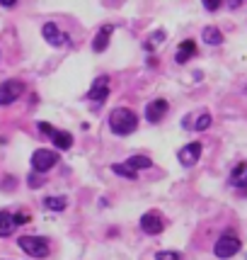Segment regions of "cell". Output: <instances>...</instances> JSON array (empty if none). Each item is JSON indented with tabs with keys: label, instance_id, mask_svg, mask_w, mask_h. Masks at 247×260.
<instances>
[{
	"label": "cell",
	"instance_id": "d4e9b609",
	"mask_svg": "<svg viewBox=\"0 0 247 260\" xmlns=\"http://www.w3.org/2000/svg\"><path fill=\"white\" fill-rule=\"evenodd\" d=\"M3 8H15V0H3Z\"/></svg>",
	"mask_w": 247,
	"mask_h": 260
},
{
	"label": "cell",
	"instance_id": "6da1fadb",
	"mask_svg": "<svg viewBox=\"0 0 247 260\" xmlns=\"http://www.w3.org/2000/svg\"><path fill=\"white\" fill-rule=\"evenodd\" d=\"M138 126V114L129 107H116L112 114H109V129H112L116 136H129L136 132Z\"/></svg>",
	"mask_w": 247,
	"mask_h": 260
},
{
	"label": "cell",
	"instance_id": "cb8c5ba5",
	"mask_svg": "<svg viewBox=\"0 0 247 260\" xmlns=\"http://www.w3.org/2000/svg\"><path fill=\"white\" fill-rule=\"evenodd\" d=\"M29 187H42V180L36 175H29Z\"/></svg>",
	"mask_w": 247,
	"mask_h": 260
},
{
	"label": "cell",
	"instance_id": "3957f363",
	"mask_svg": "<svg viewBox=\"0 0 247 260\" xmlns=\"http://www.w3.org/2000/svg\"><path fill=\"white\" fill-rule=\"evenodd\" d=\"M42 34H44L46 44H51L54 49H68V46H73L70 34H66L58 24H54V22H46L44 27H42Z\"/></svg>",
	"mask_w": 247,
	"mask_h": 260
},
{
	"label": "cell",
	"instance_id": "44dd1931",
	"mask_svg": "<svg viewBox=\"0 0 247 260\" xmlns=\"http://www.w3.org/2000/svg\"><path fill=\"white\" fill-rule=\"evenodd\" d=\"M155 260H182V253H177V250H157Z\"/></svg>",
	"mask_w": 247,
	"mask_h": 260
},
{
	"label": "cell",
	"instance_id": "ba28073f",
	"mask_svg": "<svg viewBox=\"0 0 247 260\" xmlns=\"http://www.w3.org/2000/svg\"><path fill=\"white\" fill-rule=\"evenodd\" d=\"M141 229H143V234H148V236H157V234L165 231V219H162L160 212H146V214L141 216Z\"/></svg>",
	"mask_w": 247,
	"mask_h": 260
},
{
	"label": "cell",
	"instance_id": "8fae6325",
	"mask_svg": "<svg viewBox=\"0 0 247 260\" xmlns=\"http://www.w3.org/2000/svg\"><path fill=\"white\" fill-rule=\"evenodd\" d=\"M168 110H170L168 100L157 98V100H153V102H150V105L146 107V119L150 122V124H157V122H162V119H165Z\"/></svg>",
	"mask_w": 247,
	"mask_h": 260
},
{
	"label": "cell",
	"instance_id": "2e32d148",
	"mask_svg": "<svg viewBox=\"0 0 247 260\" xmlns=\"http://www.w3.org/2000/svg\"><path fill=\"white\" fill-rule=\"evenodd\" d=\"M201 39L209 46H221V44H223V34H221V29H218V27H206V29L201 32Z\"/></svg>",
	"mask_w": 247,
	"mask_h": 260
},
{
	"label": "cell",
	"instance_id": "d6986e66",
	"mask_svg": "<svg viewBox=\"0 0 247 260\" xmlns=\"http://www.w3.org/2000/svg\"><path fill=\"white\" fill-rule=\"evenodd\" d=\"M126 166H129L131 170H136V173H138V170L150 168V166H153V160L148 158V156H131V158L126 160Z\"/></svg>",
	"mask_w": 247,
	"mask_h": 260
},
{
	"label": "cell",
	"instance_id": "8992f818",
	"mask_svg": "<svg viewBox=\"0 0 247 260\" xmlns=\"http://www.w3.org/2000/svg\"><path fill=\"white\" fill-rule=\"evenodd\" d=\"M109 76H97V78L92 80V88L90 92H88V100L92 102V105H102V102L109 98Z\"/></svg>",
	"mask_w": 247,
	"mask_h": 260
},
{
	"label": "cell",
	"instance_id": "9a60e30c",
	"mask_svg": "<svg viewBox=\"0 0 247 260\" xmlns=\"http://www.w3.org/2000/svg\"><path fill=\"white\" fill-rule=\"evenodd\" d=\"M15 229H17V224H15V214L5 212V209H0V238L10 236Z\"/></svg>",
	"mask_w": 247,
	"mask_h": 260
},
{
	"label": "cell",
	"instance_id": "ac0fdd59",
	"mask_svg": "<svg viewBox=\"0 0 247 260\" xmlns=\"http://www.w3.org/2000/svg\"><path fill=\"white\" fill-rule=\"evenodd\" d=\"M68 204V197H63V194H56V197H46L44 200V207L46 209H51V212H63Z\"/></svg>",
	"mask_w": 247,
	"mask_h": 260
},
{
	"label": "cell",
	"instance_id": "9c48e42d",
	"mask_svg": "<svg viewBox=\"0 0 247 260\" xmlns=\"http://www.w3.org/2000/svg\"><path fill=\"white\" fill-rule=\"evenodd\" d=\"M201 144L199 141H191V144H187V146L180 148V153H177V158H180V163L184 166V168H191V166H196L199 163V158H201Z\"/></svg>",
	"mask_w": 247,
	"mask_h": 260
},
{
	"label": "cell",
	"instance_id": "e0dca14e",
	"mask_svg": "<svg viewBox=\"0 0 247 260\" xmlns=\"http://www.w3.org/2000/svg\"><path fill=\"white\" fill-rule=\"evenodd\" d=\"M51 141H54V146L58 148V151H66V148L73 146V136L68 134V132H54V136H51Z\"/></svg>",
	"mask_w": 247,
	"mask_h": 260
},
{
	"label": "cell",
	"instance_id": "ffe728a7",
	"mask_svg": "<svg viewBox=\"0 0 247 260\" xmlns=\"http://www.w3.org/2000/svg\"><path fill=\"white\" fill-rule=\"evenodd\" d=\"M112 170L121 178H129V180H136V170H131L126 163H112Z\"/></svg>",
	"mask_w": 247,
	"mask_h": 260
},
{
	"label": "cell",
	"instance_id": "7a4b0ae2",
	"mask_svg": "<svg viewBox=\"0 0 247 260\" xmlns=\"http://www.w3.org/2000/svg\"><path fill=\"white\" fill-rule=\"evenodd\" d=\"M17 246L32 258H46L51 253V246H49V241L44 236H22L17 238Z\"/></svg>",
	"mask_w": 247,
	"mask_h": 260
},
{
	"label": "cell",
	"instance_id": "5bb4252c",
	"mask_svg": "<svg viewBox=\"0 0 247 260\" xmlns=\"http://www.w3.org/2000/svg\"><path fill=\"white\" fill-rule=\"evenodd\" d=\"M194 54H196V42H194V39H187V42L180 44L177 54H175V61H177V63H187Z\"/></svg>",
	"mask_w": 247,
	"mask_h": 260
},
{
	"label": "cell",
	"instance_id": "7c38bea8",
	"mask_svg": "<svg viewBox=\"0 0 247 260\" xmlns=\"http://www.w3.org/2000/svg\"><path fill=\"white\" fill-rule=\"evenodd\" d=\"M112 34H114V27H112V24H104V27L100 29V32H97V37L92 39V49H95L97 54H102V51L107 49V44H109Z\"/></svg>",
	"mask_w": 247,
	"mask_h": 260
},
{
	"label": "cell",
	"instance_id": "30bf717a",
	"mask_svg": "<svg viewBox=\"0 0 247 260\" xmlns=\"http://www.w3.org/2000/svg\"><path fill=\"white\" fill-rule=\"evenodd\" d=\"M211 114L209 112H199V114H187L184 119H182V126L184 129H194V132H206L209 126H211Z\"/></svg>",
	"mask_w": 247,
	"mask_h": 260
},
{
	"label": "cell",
	"instance_id": "484cf974",
	"mask_svg": "<svg viewBox=\"0 0 247 260\" xmlns=\"http://www.w3.org/2000/svg\"><path fill=\"white\" fill-rule=\"evenodd\" d=\"M240 5H242L240 0H230V3H228V8H240Z\"/></svg>",
	"mask_w": 247,
	"mask_h": 260
},
{
	"label": "cell",
	"instance_id": "7402d4cb",
	"mask_svg": "<svg viewBox=\"0 0 247 260\" xmlns=\"http://www.w3.org/2000/svg\"><path fill=\"white\" fill-rule=\"evenodd\" d=\"M39 132H42V134H46V136H54V132H56V129H54V126L51 124H46V122H39Z\"/></svg>",
	"mask_w": 247,
	"mask_h": 260
},
{
	"label": "cell",
	"instance_id": "603a6c76",
	"mask_svg": "<svg viewBox=\"0 0 247 260\" xmlns=\"http://www.w3.org/2000/svg\"><path fill=\"white\" fill-rule=\"evenodd\" d=\"M221 5H223L221 0H203V8H206V10H218Z\"/></svg>",
	"mask_w": 247,
	"mask_h": 260
},
{
	"label": "cell",
	"instance_id": "5b68a950",
	"mask_svg": "<svg viewBox=\"0 0 247 260\" xmlns=\"http://www.w3.org/2000/svg\"><path fill=\"white\" fill-rule=\"evenodd\" d=\"M237 250H240V238L233 236V234H225V236H221V238H218V241L214 243L216 258H221V260L233 258Z\"/></svg>",
	"mask_w": 247,
	"mask_h": 260
},
{
	"label": "cell",
	"instance_id": "52a82bcc",
	"mask_svg": "<svg viewBox=\"0 0 247 260\" xmlns=\"http://www.w3.org/2000/svg\"><path fill=\"white\" fill-rule=\"evenodd\" d=\"M22 92H24L22 80L10 78V80H5V83H0V105H12Z\"/></svg>",
	"mask_w": 247,
	"mask_h": 260
},
{
	"label": "cell",
	"instance_id": "4fadbf2b",
	"mask_svg": "<svg viewBox=\"0 0 247 260\" xmlns=\"http://www.w3.org/2000/svg\"><path fill=\"white\" fill-rule=\"evenodd\" d=\"M228 182H230L233 187H247V163H237L235 168L230 170Z\"/></svg>",
	"mask_w": 247,
	"mask_h": 260
},
{
	"label": "cell",
	"instance_id": "4316f807",
	"mask_svg": "<svg viewBox=\"0 0 247 260\" xmlns=\"http://www.w3.org/2000/svg\"><path fill=\"white\" fill-rule=\"evenodd\" d=\"M245 92H247V90H245Z\"/></svg>",
	"mask_w": 247,
	"mask_h": 260
},
{
	"label": "cell",
	"instance_id": "277c9868",
	"mask_svg": "<svg viewBox=\"0 0 247 260\" xmlns=\"http://www.w3.org/2000/svg\"><path fill=\"white\" fill-rule=\"evenodd\" d=\"M58 166V153L51 148H39L32 153V168L34 173H49V170Z\"/></svg>",
	"mask_w": 247,
	"mask_h": 260
}]
</instances>
